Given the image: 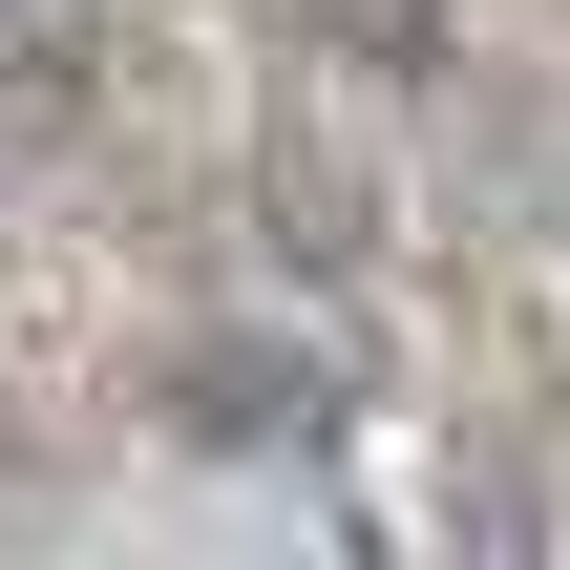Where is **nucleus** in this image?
<instances>
[{
    "mask_svg": "<svg viewBox=\"0 0 570 570\" xmlns=\"http://www.w3.org/2000/svg\"><path fill=\"white\" fill-rule=\"evenodd\" d=\"M296 423V360H190V444H275Z\"/></svg>",
    "mask_w": 570,
    "mask_h": 570,
    "instance_id": "1",
    "label": "nucleus"
},
{
    "mask_svg": "<svg viewBox=\"0 0 570 570\" xmlns=\"http://www.w3.org/2000/svg\"><path fill=\"white\" fill-rule=\"evenodd\" d=\"M63 21H85V0H0V42H63Z\"/></svg>",
    "mask_w": 570,
    "mask_h": 570,
    "instance_id": "2",
    "label": "nucleus"
}]
</instances>
